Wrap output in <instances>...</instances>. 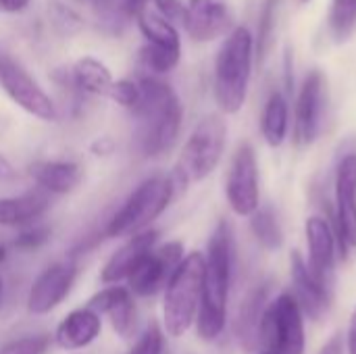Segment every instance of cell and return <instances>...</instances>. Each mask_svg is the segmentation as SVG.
<instances>
[{
    "label": "cell",
    "instance_id": "1",
    "mask_svg": "<svg viewBox=\"0 0 356 354\" xmlns=\"http://www.w3.org/2000/svg\"><path fill=\"white\" fill-rule=\"evenodd\" d=\"M232 273H234V234H232V225L225 219H221L207 246L202 300L196 315V332L204 342L217 340L225 330Z\"/></svg>",
    "mask_w": 356,
    "mask_h": 354
},
{
    "label": "cell",
    "instance_id": "2",
    "mask_svg": "<svg viewBox=\"0 0 356 354\" xmlns=\"http://www.w3.org/2000/svg\"><path fill=\"white\" fill-rule=\"evenodd\" d=\"M138 83L142 96L131 111L138 119V142L144 156L156 159L175 146L184 121V106L177 92L161 77L144 75Z\"/></svg>",
    "mask_w": 356,
    "mask_h": 354
},
{
    "label": "cell",
    "instance_id": "3",
    "mask_svg": "<svg viewBox=\"0 0 356 354\" xmlns=\"http://www.w3.org/2000/svg\"><path fill=\"white\" fill-rule=\"evenodd\" d=\"M254 38L248 27H234L215 56L213 92L225 115H236L248 96L252 75Z\"/></svg>",
    "mask_w": 356,
    "mask_h": 354
},
{
    "label": "cell",
    "instance_id": "4",
    "mask_svg": "<svg viewBox=\"0 0 356 354\" xmlns=\"http://www.w3.org/2000/svg\"><path fill=\"white\" fill-rule=\"evenodd\" d=\"M202 280L204 255L198 250L188 252L165 286L163 325L167 336L181 338L192 328V323H196L202 300Z\"/></svg>",
    "mask_w": 356,
    "mask_h": 354
},
{
    "label": "cell",
    "instance_id": "5",
    "mask_svg": "<svg viewBox=\"0 0 356 354\" xmlns=\"http://www.w3.org/2000/svg\"><path fill=\"white\" fill-rule=\"evenodd\" d=\"M175 196V179L171 175H152L144 179L123 202V207L108 219L104 227L106 238H131L159 219Z\"/></svg>",
    "mask_w": 356,
    "mask_h": 354
},
{
    "label": "cell",
    "instance_id": "6",
    "mask_svg": "<svg viewBox=\"0 0 356 354\" xmlns=\"http://www.w3.org/2000/svg\"><path fill=\"white\" fill-rule=\"evenodd\" d=\"M225 142H227L225 119L217 113L202 117L192 129V134L188 136L181 154L177 159L175 171L171 175L175 179V186H188L209 177L221 163V156L225 152Z\"/></svg>",
    "mask_w": 356,
    "mask_h": 354
},
{
    "label": "cell",
    "instance_id": "7",
    "mask_svg": "<svg viewBox=\"0 0 356 354\" xmlns=\"http://www.w3.org/2000/svg\"><path fill=\"white\" fill-rule=\"evenodd\" d=\"M305 315L290 292H282L265 309L259 330V354H305Z\"/></svg>",
    "mask_w": 356,
    "mask_h": 354
},
{
    "label": "cell",
    "instance_id": "8",
    "mask_svg": "<svg viewBox=\"0 0 356 354\" xmlns=\"http://www.w3.org/2000/svg\"><path fill=\"white\" fill-rule=\"evenodd\" d=\"M332 227L342 259H350L356 250V152L342 156L336 169Z\"/></svg>",
    "mask_w": 356,
    "mask_h": 354
},
{
    "label": "cell",
    "instance_id": "9",
    "mask_svg": "<svg viewBox=\"0 0 356 354\" xmlns=\"http://www.w3.org/2000/svg\"><path fill=\"white\" fill-rule=\"evenodd\" d=\"M0 88L27 115L40 121H56L58 111L54 100L29 75V71L21 63H17L15 58L2 52H0Z\"/></svg>",
    "mask_w": 356,
    "mask_h": 354
},
{
    "label": "cell",
    "instance_id": "10",
    "mask_svg": "<svg viewBox=\"0 0 356 354\" xmlns=\"http://www.w3.org/2000/svg\"><path fill=\"white\" fill-rule=\"evenodd\" d=\"M225 196L229 209L238 217H250L261 207V188H259V161L252 144L244 142L234 152L227 179Z\"/></svg>",
    "mask_w": 356,
    "mask_h": 354
},
{
    "label": "cell",
    "instance_id": "11",
    "mask_svg": "<svg viewBox=\"0 0 356 354\" xmlns=\"http://www.w3.org/2000/svg\"><path fill=\"white\" fill-rule=\"evenodd\" d=\"M327 90L325 77L321 71L313 69L298 92L296 98V115H294V142L298 146H311L321 129H323V115H325Z\"/></svg>",
    "mask_w": 356,
    "mask_h": 354
},
{
    "label": "cell",
    "instance_id": "12",
    "mask_svg": "<svg viewBox=\"0 0 356 354\" xmlns=\"http://www.w3.org/2000/svg\"><path fill=\"white\" fill-rule=\"evenodd\" d=\"M307 246H309V261L307 267L311 275L330 292L334 294L336 284V257H338V242L334 227L327 219L313 215L305 223Z\"/></svg>",
    "mask_w": 356,
    "mask_h": 354
},
{
    "label": "cell",
    "instance_id": "13",
    "mask_svg": "<svg viewBox=\"0 0 356 354\" xmlns=\"http://www.w3.org/2000/svg\"><path fill=\"white\" fill-rule=\"evenodd\" d=\"M184 244L181 242H167L154 248L127 277L129 292L136 296H152L167 286L173 271L184 261Z\"/></svg>",
    "mask_w": 356,
    "mask_h": 354
},
{
    "label": "cell",
    "instance_id": "14",
    "mask_svg": "<svg viewBox=\"0 0 356 354\" xmlns=\"http://www.w3.org/2000/svg\"><path fill=\"white\" fill-rule=\"evenodd\" d=\"M77 277V265L71 259L56 261L46 267L27 292V311L31 315H48L69 296Z\"/></svg>",
    "mask_w": 356,
    "mask_h": 354
},
{
    "label": "cell",
    "instance_id": "15",
    "mask_svg": "<svg viewBox=\"0 0 356 354\" xmlns=\"http://www.w3.org/2000/svg\"><path fill=\"white\" fill-rule=\"evenodd\" d=\"M184 27L194 42H213L234 29V15L223 0H188Z\"/></svg>",
    "mask_w": 356,
    "mask_h": 354
},
{
    "label": "cell",
    "instance_id": "16",
    "mask_svg": "<svg viewBox=\"0 0 356 354\" xmlns=\"http://www.w3.org/2000/svg\"><path fill=\"white\" fill-rule=\"evenodd\" d=\"M290 277H292V296L296 298L305 317L321 321L332 307L334 294H330L309 271L307 261L298 250L290 255Z\"/></svg>",
    "mask_w": 356,
    "mask_h": 354
},
{
    "label": "cell",
    "instance_id": "17",
    "mask_svg": "<svg viewBox=\"0 0 356 354\" xmlns=\"http://www.w3.org/2000/svg\"><path fill=\"white\" fill-rule=\"evenodd\" d=\"M156 240H159V232L156 230H144L131 238H127V242L123 246H119L111 259L104 263L102 271H100V282L104 286H115L123 280H127L134 269L156 248Z\"/></svg>",
    "mask_w": 356,
    "mask_h": 354
},
{
    "label": "cell",
    "instance_id": "18",
    "mask_svg": "<svg viewBox=\"0 0 356 354\" xmlns=\"http://www.w3.org/2000/svg\"><path fill=\"white\" fill-rule=\"evenodd\" d=\"M88 309H92L100 317H108L113 330L121 338H129L136 330V303L129 288L108 286L90 298Z\"/></svg>",
    "mask_w": 356,
    "mask_h": 354
},
{
    "label": "cell",
    "instance_id": "19",
    "mask_svg": "<svg viewBox=\"0 0 356 354\" xmlns=\"http://www.w3.org/2000/svg\"><path fill=\"white\" fill-rule=\"evenodd\" d=\"M269 294H271V284L261 282L244 296V300L238 309L236 336H238L240 346L246 353L259 351V330H261L265 309L269 305Z\"/></svg>",
    "mask_w": 356,
    "mask_h": 354
},
{
    "label": "cell",
    "instance_id": "20",
    "mask_svg": "<svg viewBox=\"0 0 356 354\" xmlns=\"http://www.w3.org/2000/svg\"><path fill=\"white\" fill-rule=\"evenodd\" d=\"M102 332V317L92 309H75L71 311L54 332V344L63 351H81L88 348Z\"/></svg>",
    "mask_w": 356,
    "mask_h": 354
},
{
    "label": "cell",
    "instance_id": "21",
    "mask_svg": "<svg viewBox=\"0 0 356 354\" xmlns=\"http://www.w3.org/2000/svg\"><path fill=\"white\" fill-rule=\"evenodd\" d=\"M29 175L46 194H69L83 177V171L73 161H40L29 167Z\"/></svg>",
    "mask_w": 356,
    "mask_h": 354
},
{
    "label": "cell",
    "instance_id": "22",
    "mask_svg": "<svg viewBox=\"0 0 356 354\" xmlns=\"http://www.w3.org/2000/svg\"><path fill=\"white\" fill-rule=\"evenodd\" d=\"M50 207V196L35 188L19 196L0 198V225L2 227H23L40 219Z\"/></svg>",
    "mask_w": 356,
    "mask_h": 354
},
{
    "label": "cell",
    "instance_id": "23",
    "mask_svg": "<svg viewBox=\"0 0 356 354\" xmlns=\"http://www.w3.org/2000/svg\"><path fill=\"white\" fill-rule=\"evenodd\" d=\"M71 83L77 92L90 94V96H108L113 86V73L111 69L96 56H81L75 61V65L69 71Z\"/></svg>",
    "mask_w": 356,
    "mask_h": 354
},
{
    "label": "cell",
    "instance_id": "24",
    "mask_svg": "<svg viewBox=\"0 0 356 354\" xmlns=\"http://www.w3.org/2000/svg\"><path fill=\"white\" fill-rule=\"evenodd\" d=\"M288 111H290L288 100L282 92H273L263 106L261 134L271 148L282 146L284 140L288 138V125H290V113Z\"/></svg>",
    "mask_w": 356,
    "mask_h": 354
},
{
    "label": "cell",
    "instance_id": "25",
    "mask_svg": "<svg viewBox=\"0 0 356 354\" xmlns=\"http://www.w3.org/2000/svg\"><path fill=\"white\" fill-rule=\"evenodd\" d=\"M136 21L148 46L171 50V52H181V38H179L177 27L169 23L167 19H163L156 10L144 8Z\"/></svg>",
    "mask_w": 356,
    "mask_h": 354
},
{
    "label": "cell",
    "instance_id": "26",
    "mask_svg": "<svg viewBox=\"0 0 356 354\" xmlns=\"http://www.w3.org/2000/svg\"><path fill=\"white\" fill-rule=\"evenodd\" d=\"M250 230L265 250H280L284 246V230L271 207H259L250 215Z\"/></svg>",
    "mask_w": 356,
    "mask_h": 354
},
{
    "label": "cell",
    "instance_id": "27",
    "mask_svg": "<svg viewBox=\"0 0 356 354\" xmlns=\"http://www.w3.org/2000/svg\"><path fill=\"white\" fill-rule=\"evenodd\" d=\"M327 27L336 42H346L356 29V0H332Z\"/></svg>",
    "mask_w": 356,
    "mask_h": 354
},
{
    "label": "cell",
    "instance_id": "28",
    "mask_svg": "<svg viewBox=\"0 0 356 354\" xmlns=\"http://www.w3.org/2000/svg\"><path fill=\"white\" fill-rule=\"evenodd\" d=\"M140 58L152 75H165L179 65L181 52H171V50H163V48H154L146 44L140 50Z\"/></svg>",
    "mask_w": 356,
    "mask_h": 354
},
{
    "label": "cell",
    "instance_id": "29",
    "mask_svg": "<svg viewBox=\"0 0 356 354\" xmlns=\"http://www.w3.org/2000/svg\"><path fill=\"white\" fill-rule=\"evenodd\" d=\"M50 348V336L48 334H35L25 336L6 342L0 346V354H46Z\"/></svg>",
    "mask_w": 356,
    "mask_h": 354
},
{
    "label": "cell",
    "instance_id": "30",
    "mask_svg": "<svg viewBox=\"0 0 356 354\" xmlns=\"http://www.w3.org/2000/svg\"><path fill=\"white\" fill-rule=\"evenodd\" d=\"M140 96H142L140 83L134 79H117V81H113L111 92H108V98L127 111H134L138 106Z\"/></svg>",
    "mask_w": 356,
    "mask_h": 354
},
{
    "label": "cell",
    "instance_id": "31",
    "mask_svg": "<svg viewBox=\"0 0 356 354\" xmlns=\"http://www.w3.org/2000/svg\"><path fill=\"white\" fill-rule=\"evenodd\" d=\"M163 346H165V336L161 332L159 325H150L140 340L136 342V346L131 348L129 354H163Z\"/></svg>",
    "mask_w": 356,
    "mask_h": 354
},
{
    "label": "cell",
    "instance_id": "32",
    "mask_svg": "<svg viewBox=\"0 0 356 354\" xmlns=\"http://www.w3.org/2000/svg\"><path fill=\"white\" fill-rule=\"evenodd\" d=\"M48 240H50V230L44 227V225H35V227H29V230L21 232L15 238V248H19V250H38Z\"/></svg>",
    "mask_w": 356,
    "mask_h": 354
},
{
    "label": "cell",
    "instance_id": "33",
    "mask_svg": "<svg viewBox=\"0 0 356 354\" xmlns=\"http://www.w3.org/2000/svg\"><path fill=\"white\" fill-rule=\"evenodd\" d=\"M156 13L167 19L169 23H179L184 25V17H186V4L181 0H152Z\"/></svg>",
    "mask_w": 356,
    "mask_h": 354
},
{
    "label": "cell",
    "instance_id": "34",
    "mask_svg": "<svg viewBox=\"0 0 356 354\" xmlns=\"http://www.w3.org/2000/svg\"><path fill=\"white\" fill-rule=\"evenodd\" d=\"M271 25H273V0H269V2L265 4L263 17H261V27H259V54H261V56L265 54V48H267V42H269Z\"/></svg>",
    "mask_w": 356,
    "mask_h": 354
},
{
    "label": "cell",
    "instance_id": "35",
    "mask_svg": "<svg viewBox=\"0 0 356 354\" xmlns=\"http://www.w3.org/2000/svg\"><path fill=\"white\" fill-rule=\"evenodd\" d=\"M317 354H344V338L342 334H334Z\"/></svg>",
    "mask_w": 356,
    "mask_h": 354
},
{
    "label": "cell",
    "instance_id": "36",
    "mask_svg": "<svg viewBox=\"0 0 356 354\" xmlns=\"http://www.w3.org/2000/svg\"><path fill=\"white\" fill-rule=\"evenodd\" d=\"M31 0H0V13L4 15H17L23 13L29 6Z\"/></svg>",
    "mask_w": 356,
    "mask_h": 354
},
{
    "label": "cell",
    "instance_id": "37",
    "mask_svg": "<svg viewBox=\"0 0 356 354\" xmlns=\"http://www.w3.org/2000/svg\"><path fill=\"white\" fill-rule=\"evenodd\" d=\"M113 150H115V144H113V140L106 138V136L98 138V140L92 144V152H94L96 156H106V154H111Z\"/></svg>",
    "mask_w": 356,
    "mask_h": 354
},
{
    "label": "cell",
    "instance_id": "38",
    "mask_svg": "<svg viewBox=\"0 0 356 354\" xmlns=\"http://www.w3.org/2000/svg\"><path fill=\"white\" fill-rule=\"evenodd\" d=\"M346 348H348V354H356V309L350 317V325L346 334Z\"/></svg>",
    "mask_w": 356,
    "mask_h": 354
},
{
    "label": "cell",
    "instance_id": "39",
    "mask_svg": "<svg viewBox=\"0 0 356 354\" xmlns=\"http://www.w3.org/2000/svg\"><path fill=\"white\" fill-rule=\"evenodd\" d=\"M13 173H15L13 165L6 161V156L0 154V179H8V177H13Z\"/></svg>",
    "mask_w": 356,
    "mask_h": 354
},
{
    "label": "cell",
    "instance_id": "40",
    "mask_svg": "<svg viewBox=\"0 0 356 354\" xmlns=\"http://www.w3.org/2000/svg\"><path fill=\"white\" fill-rule=\"evenodd\" d=\"M4 261H6V250H4V248L0 246V265H2Z\"/></svg>",
    "mask_w": 356,
    "mask_h": 354
},
{
    "label": "cell",
    "instance_id": "41",
    "mask_svg": "<svg viewBox=\"0 0 356 354\" xmlns=\"http://www.w3.org/2000/svg\"><path fill=\"white\" fill-rule=\"evenodd\" d=\"M2 288H4V282H2V275H0V296H2Z\"/></svg>",
    "mask_w": 356,
    "mask_h": 354
},
{
    "label": "cell",
    "instance_id": "42",
    "mask_svg": "<svg viewBox=\"0 0 356 354\" xmlns=\"http://www.w3.org/2000/svg\"><path fill=\"white\" fill-rule=\"evenodd\" d=\"M302 2H309V0H302Z\"/></svg>",
    "mask_w": 356,
    "mask_h": 354
}]
</instances>
